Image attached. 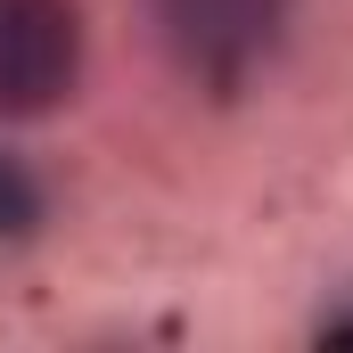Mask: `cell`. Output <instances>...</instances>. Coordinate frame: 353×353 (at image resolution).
I'll use <instances>...</instances> for the list:
<instances>
[{
    "label": "cell",
    "mask_w": 353,
    "mask_h": 353,
    "mask_svg": "<svg viewBox=\"0 0 353 353\" xmlns=\"http://www.w3.org/2000/svg\"><path fill=\"white\" fill-rule=\"evenodd\" d=\"M83 83L74 0H0V115H50Z\"/></svg>",
    "instance_id": "cell-2"
},
{
    "label": "cell",
    "mask_w": 353,
    "mask_h": 353,
    "mask_svg": "<svg viewBox=\"0 0 353 353\" xmlns=\"http://www.w3.org/2000/svg\"><path fill=\"white\" fill-rule=\"evenodd\" d=\"M41 214V197H33V181L17 173V157H0V230H25Z\"/></svg>",
    "instance_id": "cell-3"
},
{
    "label": "cell",
    "mask_w": 353,
    "mask_h": 353,
    "mask_svg": "<svg viewBox=\"0 0 353 353\" xmlns=\"http://www.w3.org/2000/svg\"><path fill=\"white\" fill-rule=\"evenodd\" d=\"M321 337H353V288H345V304L321 312Z\"/></svg>",
    "instance_id": "cell-4"
},
{
    "label": "cell",
    "mask_w": 353,
    "mask_h": 353,
    "mask_svg": "<svg viewBox=\"0 0 353 353\" xmlns=\"http://www.w3.org/2000/svg\"><path fill=\"white\" fill-rule=\"evenodd\" d=\"M148 17H157L173 66L214 90L255 83L288 33V0H148Z\"/></svg>",
    "instance_id": "cell-1"
}]
</instances>
